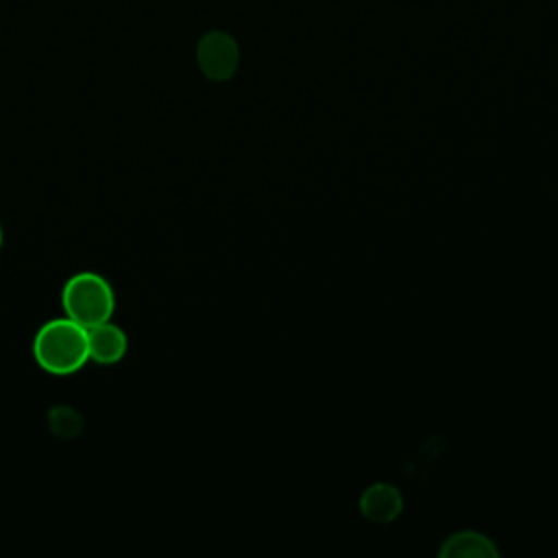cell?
I'll return each mask as SVG.
<instances>
[{"mask_svg": "<svg viewBox=\"0 0 558 558\" xmlns=\"http://www.w3.org/2000/svg\"><path fill=\"white\" fill-rule=\"evenodd\" d=\"M33 357L41 371L57 377L81 371L89 362L87 329L65 314L46 320L35 331Z\"/></svg>", "mask_w": 558, "mask_h": 558, "instance_id": "cell-1", "label": "cell"}, {"mask_svg": "<svg viewBox=\"0 0 558 558\" xmlns=\"http://www.w3.org/2000/svg\"><path fill=\"white\" fill-rule=\"evenodd\" d=\"M63 314L78 325L94 327L105 323L116 312V292L107 277L94 270H81L68 277L61 288Z\"/></svg>", "mask_w": 558, "mask_h": 558, "instance_id": "cell-2", "label": "cell"}, {"mask_svg": "<svg viewBox=\"0 0 558 558\" xmlns=\"http://www.w3.org/2000/svg\"><path fill=\"white\" fill-rule=\"evenodd\" d=\"M442 558H495L499 556V547L482 532L460 530L447 536L438 549Z\"/></svg>", "mask_w": 558, "mask_h": 558, "instance_id": "cell-6", "label": "cell"}, {"mask_svg": "<svg viewBox=\"0 0 558 558\" xmlns=\"http://www.w3.org/2000/svg\"><path fill=\"white\" fill-rule=\"evenodd\" d=\"M196 59L207 78L227 81L238 70L240 50L231 35H227L222 31H211L201 39Z\"/></svg>", "mask_w": 558, "mask_h": 558, "instance_id": "cell-3", "label": "cell"}, {"mask_svg": "<svg viewBox=\"0 0 558 558\" xmlns=\"http://www.w3.org/2000/svg\"><path fill=\"white\" fill-rule=\"evenodd\" d=\"M360 512L379 525L392 523L401 510H403V497L399 493L397 486L386 484V482H377L364 488V493L360 495Z\"/></svg>", "mask_w": 558, "mask_h": 558, "instance_id": "cell-5", "label": "cell"}, {"mask_svg": "<svg viewBox=\"0 0 558 558\" xmlns=\"http://www.w3.org/2000/svg\"><path fill=\"white\" fill-rule=\"evenodd\" d=\"M87 344H89V362L111 366L126 355L129 338H126V331L109 318L105 323L87 327Z\"/></svg>", "mask_w": 558, "mask_h": 558, "instance_id": "cell-4", "label": "cell"}, {"mask_svg": "<svg viewBox=\"0 0 558 558\" xmlns=\"http://www.w3.org/2000/svg\"><path fill=\"white\" fill-rule=\"evenodd\" d=\"M2 240H4V233H2V225H0V248H2Z\"/></svg>", "mask_w": 558, "mask_h": 558, "instance_id": "cell-7", "label": "cell"}]
</instances>
